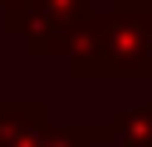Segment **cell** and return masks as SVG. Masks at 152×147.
I'll return each instance as SVG.
<instances>
[{
  "label": "cell",
  "mask_w": 152,
  "mask_h": 147,
  "mask_svg": "<svg viewBox=\"0 0 152 147\" xmlns=\"http://www.w3.org/2000/svg\"><path fill=\"white\" fill-rule=\"evenodd\" d=\"M103 142L108 147H152V103L113 113V123H103Z\"/></svg>",
  "instance_id": "4"
},
{
  "label": "cell",
  "mask_w": 152,
  "mask_h": 147,
  "mask_svg": "<svg viewBox=\"0 0 152 147\" xmlns=\"http://www.w3.org/2000/svg\"><path fill=\"white\" fill-rule=\"evenodd\" d=\"M0 147H93V123L59 127L44 98H0Z\"/></svg>",
  "instance_id": "3"
},
{
  "label": "cell",
  "mask_w": 152,
  "mask_h": 147,
  "mask_svg": "<svg viewBox=\"0 0 152 147\" xmlns=\"http://www.w3.org/2000/svg\"><path fill=\"white\" fill-rule=\"evenodd\" d=\"M69 74L83 83H147L152 78V0H108L93 10L69 49Z\"/></svg>",
  "instance_id": "1"
},
{
  "label": "cell",
  "mask_w": 152,
  "mask_h": 147,
  "mask_svg": "<svg viewBox=\"0 0 152 147\" xmlns=\"http://www.w3.org/2000/svg\"><path fill=\"white\" fill-rule=\"evenodd\" d=\"M93 10H98V0H25L15 39H25L30 59H59L74 49V39L88 25Z\"/></svg>",
  "instance_id": "2"
}]
</instances>
